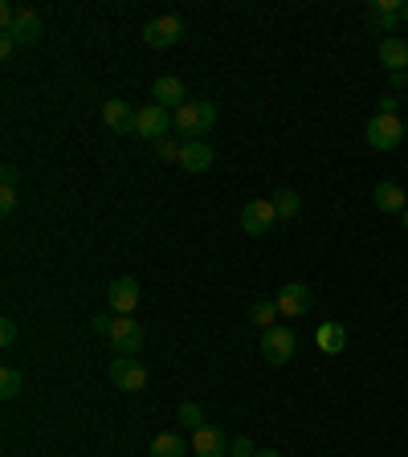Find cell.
I'll return each mask as SVG.
<instances>
[{
  "mask_svg": "<svg viewBox=\"0 0 408 457\" xmlns=\"http://www.w3.org/2000/svg\"><path fill=\"white\" fill-rule=\"evenodd\" d=\"M404 131H408V118H404Z\"/></svg>",
  "mask_w": 408,
  "mask_h": 457,
  "instance_id": "obj_35",
  "label": "cell"
},
{
  "mask_svg": "<svg viewBox=\"0 0 408 457\" xmlns=\"http://www.w3.org/2000/svg\"><path fill=\"white\" fill-rule=\"evenodd\" d=\"M12 53H17V41H12V37H9V33H0V58L9 61V58H12Z\"/></svg>",
  "mask_w": 408,
  "mask_h": 457,
  "instance_id": "obj_30",
  "label": "cell"
},
{
  "mask_svg": "<svg viewBox=\"0 0 408 457\" xmlns=\"http://www.w3.org/2000/svg\"><path fill=\"white\" fill-rule=\"evenodd\" d=\"M17 200H20L17 184H0V213L9 216V213H12V208H17Z\"/></svg>",
  "mask_w": 408,
  "mask_h": 457,
  "instance_id": "obj_26",
  "label": "cell"
},
{
  "mask_svg": "<svg viewBox=\"0 0 408 457\" xmlns=\"http://www.w3.org/2000/svg\"><path fill=\"white\" fill-rule=\"evenodd\" d=\"M270 200H273V213H278V221H290V216H298V208H302V196L294 192V188H278Z\"/></svg>",
  "mask_w": 408,
  "mask_h": 457,
  "instance_id": "obj_21",
  "label": "cell"
},
{
  "mask_svg": "<svg viewBox=\"0 0 408 457\" xmlns=\"http://www.w3.org/2000/svg\"><path fill=\"white\" fill-rule=\"evenodd\" d=\"M213 126H216V107L208 98H188L180 110H172V131L184 135V143L188 139H200L204 131H213Z\"/></svg>",
  "mask_w": 408,
  "mask_h": 457,
  "instance_id": "obj_1",
  "label": "cell"
},
{
  "mask_svg": "<svg viewBox=\"0 0 408 457\" xmlns=\"http://www.w3.org/2000/svg\"><path fill=\"white\" fill-rule=\"evenodd\" d=\"M180 37H184V20L175 17V12H164V17H156V20H147L143 25V41L151 49H172Z\"/></svg>",
  "mask_w": 408,
  "mask_h": 457,
  "instance_id": "obj_5",
  "label": "cell"
},
{
  "mask_svg": "<svg viewBox=\"0 0 408 457\" xmlns=\"http://www.w3.org/2000/svg\"><path fill=\"white\" fill-rule=\"evenodd\" d=\"M107 302H110V311L115 314H131L139 306V282L135 278H115L107 290Z\"/></svg>",
  "mask_w": 408,
  "mask_h": 457,
  "instance_id": "obj_13",
  "label": "cell"
},
{
  "mask_svg": "<svg viewBox=\"0 0 408 457\" xmlns=\"http://www.w3.org/2000/svg\"><path fill=\"white\" fill-rule=\"evenodd\" d=\"M213 159H216V151L204 143V139H188L184 151H180V167H184V172H192V175L208 172V167H213Z\"/></svg>",
  "mask_w": 408,
  "mask_h": 457,
  "instance_id": "obj_16",
  "label": "cell"
},
{
  "mask_svg": "<svg viewBox=\"0 0 408 457\" xmlns=\"http://www.w3.org/2000/svg\"><path fill=\"white\" fill-rule=\"evenodd\" d=\"M371 200H376L379 213H404L408 208V196H404V188H400L396 180H379L376 192H371Z\"/></svg>",
  "mask_w": 408,
  "mask_h": 457,
  "instance_id": "obj_18",
  "label": "cell"
},
{
  "mask_svg": "<svg viewBox=\"0 0 408 457\" xmlns=\"http://www.w3.org/2000/svg\"><path fill=\"white\" fill-rule=\"evenodd\" d=\"M408 20V0H400V25Z\"/></svg>",
  "mask_w": 408,
  "mask_h": 457,
  "instance_id": "obj_33",
  "label": "cell"
},
{
  "mask_svg": "<svg viewBox=\"0 0 408 457\" xmlns=\"http://www.w3.org/2000/svg\"><path fill=\"white\" fill-rule=\"evenodd\" d=\"M175 417H180V425H188L196 433V428H204V409L196 404V400H184L180 409H175Z\"/></svg>",
  "mask_w": 408,
  "mask_h": 457,
  "instance_id": "obj_24",
  "label": "cell"
},
{
  "mask_svg": "<svg viewBox=\"0 0 408 457\" xmlns=\"http://www.w3.org/2000/svg\"><path fill=\"white\" fill-rule=\"evenodd\" d=\"M294 347H298V339H294L290 327H270V331H262V360L273 363V368L290 363L294 360Z\"/></svg>",
  "mask_w": 408,
  "mask_h": 457,
  "instance_id": "obj_3",
  "label": "cell"
},
{
  "mask_svg": "<svg viewBox=\"0 0 408 457\" xmlns=\"http://www.w3.org/2000/svg\"><path fill=\"white\" fill-rule=\"evenodd\" d=\"M273 302H278V314H286V319H302V314L314 306V290L306 282H286Z\"/></svg>",
  "mask_w": 408,
  "mask_h": 457,
  "instance_id": "obj_8",
  "label": "cell"
},
{
  "mask_svg": "<svg viewBox=\"0 0 408 457\" xmlns=\"http://www.w3.org/2000/svg\"><path fill=\"white\" fill-rule=\"evenodd\" d=\"M404 78H408V74H404Z\"/></svg>",
  "mask_w": 408,
  "mask_h": 457,
  "instance_id": "obj_36",
  "label": "cell"
},
{
  "mask_svg": "<svg viewBox=\"0 0 408 457\" xmlns=\"http://www.w3.org/2000/svg\"><path fill=\"white\" fill-rule=\"evenodd\" d=\"M229 453H233V457H253L257 449H253L249 437H237V441H229Z\"/></svg>",
  "mask_w": 408,
  "mask_h": 457,
  "instance_id": "obj_27",
  "label": "cell"
},
{
  "mask_svg": "<svg viewBox=\"0 0 408 457\" xmlns=\"http://www.w3.org/2000/svg\"><path fill=\"white\" fill-rule=\"evenodd\" d=\"M396 102H400V98H379V115H396Z\"/></svg>",
  "mask_w": 408,
  "mask_h": 457,
  "instance_id": "obj_31",
  "label": "cell"
},
{
  "mask_svg": "<svg viewBox=\"0 0 408 457\" xmlns=\"http://www.w3.org/2000/svg\"><path fill=\"white\" fill-rule=\"evenodd\" d=\"M135 115H139V107H131L126 98H107V107H102V123L115 135H135Z\"/></svg>",
  "mask_w": 408,
  "mask_h": 457,
  "instance_id": "obj_11",
  "label": "cell"
},
{
  "mask_svg": "<svg viewBox=\"0 0 408 457\" xmlns=\"http://www.w3.org/2000/svg\"><path fill=\"white\" fill-rule=\"evenodd\" d=\"M151 457H188V441L180 433H156L151 437Z\"/></svg>",
  "mask_w": 408,
  "mask_h": 457,
  "instance_id": "obj_20",
  "label": "cell"
},
{
  "mask_svg": "<svg viewBox=\"0 0 408 457\" xmlns=\"http://www.w3.org/2000/svg\"><path fill=\"white\" fill-rule=\"evenodd\" d=\"M400 216H404V229H408V208H404V213H400Z\"/></svg>",
  "mask_w": 408,
  "mask_h": 457,
  "instance_id": "obj_34",
  "label": "cell"
},
{
  "mask_svg": "<svg viewBox=\"0 0 408 457\" xmlns=\"http://www.w3.org/2000/svg\"><path fill=\"white\" fill-rule=\"evenodd\" d=\"M368 25H371L376 33H392V37H396L400 0H371V4H368Z\"/></svg>",
  "mask_w": 408,
  "mask_h": 457,
  "instance_id": "obj_12",
  "label": "cell"
},
{
  "mask_svg": "<svg viewBox=\"0 0 408 457\" xmlns=\"http://www.w3.org/2000/svg\"><path fill=\"white\" fill-rule=\"evenodd\" d=\"M192 453L196 457H224L229 453V437L216 425H204L192 433Z\"/></svg>",
  "mask_w": 408,
  "mask_h": 457,
  "instance_id": "obj_14",
  "label": "cell"
},
{
  "mask_svg": "<svg viewBox=\"0 0 408 457\" xmlns=\"http://www.w3.org/2000/svg\"><path fill=\"white\" fill-rule=\"evenodd\" d=\"M135 135L147 139V143H159L164 135H172V115H167L159 102H147L135 115Z\"/></svg>",
  "mask_w": 408,
  "mask_h": 457,
  "instance_id": "obj_4",
  "label": "cell"
},
{
  "mask_svg": "<svg viewBox=\"0 0 408 457\" xmlns=\"http://www.w3.org/2000/svg\"><path fill=\"white\" fill-rule=\"evenodd\" d=\"M253 457H282V453H278V449H257Z\"/></svg>",
  "mask_w": 408,
  "mask_h": 457,
  "instance_id": "obj_32",
  "label": "cell"
},
{
  "mask_svg": "<svg viewBox=\"0 0 408 457\" xmlns=\"http://www.w3.org/2000/svg\"><path fill=\"white\" fill-rule=\"evenodd\" d=\"M110 322H115V319H107V314H94V319H90V331H94V335H110Z\"/></svg>",
  "mask_w": 408,
  "mask_h": 457,
  "instance_id": "obj_29",
  "label": "cell"
},
{
  "mask_svg": "<svg viewBox=\"0 0 408 457\" xmlns=\"http://www.w3.org/2000/svg\"><path fill=\"white\" fill-rule=\"evenodd\" d=\"M363 139H368L371 151H396V147L408 139L404 118H396V115H379V110H376V115L368 118V126H363Z\"/></svg>",
  "mask_w": 408,
  "mask_h": 457,
  "instance_id": "obj_2",
  "label": "cell"
},
{
  "mask_svg": "<svg viewBox=\"0 0 408 457\" xmlns=\"http://www.w3.org/2000/svg\"><path fill=\"white\" fill-rule=\"evenodd\" d=\"M4 33H9L17 45H37L41 33H45V25H41V12L29 9V4H20V9H17V20H12Z\"/></svg>",
  "mask_w": 408,
  "mask_h": 457,
  "instance_id": "obj_10",
  "label": "cell"
},
{
  "mask_svg": "<svg viewBox=\"0 0 408 457\" xmlns=\"http://www.w3.org/2000/svg\"><path fill=\"white\" fill-rule=\"evenodd\" d=\"M147 368L135 360V355H118L115 363H110V384H115L118 392H143L147 388Z\"/></svg>",
  "mask_w": 408,
  "mask_h": 457,
  "instance_id": "obj_6",
  "label": "cell"
},
{
  "mask_svg": "<svg viewBox=\"0 0 408 457\" xmlns=\"http://www.w3.org/2000/svg\"><path fill=\"white\" fill-rule=\"evenodd\" d=\"M0 343H4V347H12V343H17V322H12V319H0Z\"/></svg>",
  "mask_w": 408,
  "mask_h": 457,
  "instance_id": "obj_28",
  "label": "cell"
},
{
  "mask_svg": "<svg viewBox=\"0 0 408 457\" xmlns=\"http://www.w3.org/2000/svg\"><path fill=\"white\" fill-rule=\"evenodd\" d=\"M20 388H25V376H20V368L4 363V371H0V396L12 400V396H20Z\"/></svg>",
  "mask_w": 408,
  "mask_h": 457,
  "instance_id": "obj_23",
  "label": "cell"
},
{
  "mask_svg": "<svg viewBox=\"0 0 408 457\" xmlns=\"http://www.w3.org/2000/svg\"><path fill=\"white\" fill-rule=\"evenodd\" d=\"M273 224H278V213H273V200H249V205L241 208V229L249 237H262V233H270Z\"/></svg>",
  "mask_w": 408,
  "mask_h": 457,
  "instance_id": "obj_9",
  "label": "cell"
},
{
  "mask_svg": "<svg viewBox=\"0 0 408 457\" xmlns=\"http://www.w3.org/2000/svg\"><path fill=\"white\" fill-rule=\"evenodd\" d=\"M107 339H110V347H115L118 355H139V347H143V327H139L131 314H115Z\"/></svg>",
  "mask_w": 408,
  "mask_h": 457,
  "instance_id": "obj_7",
  "label": "cell"
},
{
  "mask_svg": "<svg viewBox=\"0 0 408 457\" xmlns=\"http://www.w3.org/2000/svg\"><path fill=\"white\" fill-rule=\"evenodd\" d=\"M151 98H156L164 110H180L188 102V86L180 78H172V74H164V78H156V86H151Z\"/></svg>",
  "mask_w": 408,
  "mask_h": 457,
  "instance_id": "obj_15",
  "label": "cell"
},
{
  "mask_svg": "<svg viewBox=\"0 0 408 457\" xmlns=\"http://www.w3.org/2000/svg\"><path fill=\"white\" fill-rule=\"evenodd\" d=\"M180 151H184V143L175 139V131H172V135H164V139L156 143V156L167 159V164H180Z\"/></svg>",
  "mask_w": 408,
  "mask_h": 457,
  "instance_id": "obj_25",
  "label": "cell"
},
{
  "mask_svg": "<svg viewBox=\"0 0 408 457\" xmlns=\"http://www.w3.org/2000/svg\"><path fill=\"white\" fill-rule=\"evenodd\" d=\"M379 66L388 74H408V41L404 37H384L379 41Z\"/></svg>",
  "mask_w": 408,
  "mask_h": 457,
  "instance_id": "obj_17",
  "label": "cell"
},
{
  "mask_svg": "<svg viewBox=\"0 0 408 457\" xmlns=\"http://www.w3.org/2000/svg\"><path fill=\"white\" fill-rule=\"evenodd\" d=\"M314 343H319V351H327V355H339V351L347 347V327H343V322H322L319 331H314Z\"/></svg>",
  "mask_w": 408,
  "mask_h": 457,
  "instance_id": "obj_19",
  "label": "cell"
},
{
  "mask_svg": "<svg viewBox=\"0 0 408 457\" xmlns=\"http://www.w3.org/2000/svg\"><path fill=\"white\" fill-rule=\"evenodd\" d=\"M273 319H278V302H273V298H257V302L249 306V322H253V327L270 331V327H278Z\"/></svg>",
  "mask_w": 408,
  "mask_h": 457,
  "instance_id": "obj_22",
  "label": "cell"
}]
</instances>
